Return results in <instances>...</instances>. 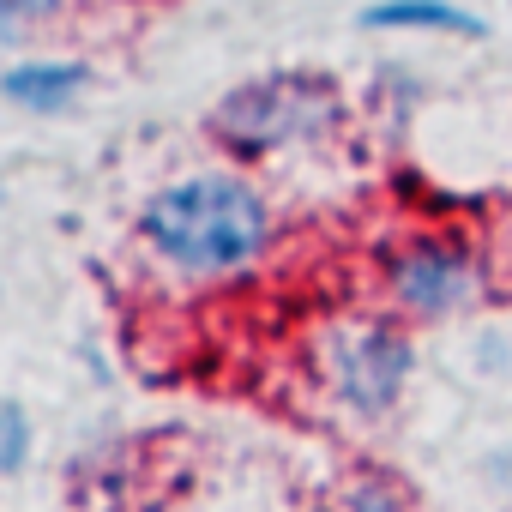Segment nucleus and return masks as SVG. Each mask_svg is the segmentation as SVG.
<instances>
[{"label":"nucleus","instance_id":"5","mask_svg":"<svg viewBox=\"0 0 512 512\" xmlns=\"http://www.w3.org/2000/svg\"><path fill=\"white\" fill-rule=\"evenodd\" d=\"M91 85V67L85 61H19L0 73V97L13 109H31V115H61L79 103V91Z\"/></svg>","mask_w":512,"mask_h":512},{"label":"nucleus","instance_id":"3","mask_svg":"<svg viewBox=\"0 0 512 512\" xmlns=\"http://www.w3.org/2000/svg\"><path fill=\"white\" fill-rule=\"evenodd\" d=\"M410 374H416V344L392 320H356L332 338V392L362 422L392 416Z\"/></svg>","mask_w":512,"mask_h":512},{"label":"nucleus","instance_id":"2","mask_svg":"<svg viewBox=\"0 0 512 512\" xmlns=\"http://www.w3.org/2000/svg\"><path fill=\"white\" fill-rule=\"evenodd\" d=\"M344 115L338 91L326 79L308 73H278V79H253L241 91H229L211 109V133L235 151V157H272L296 139H320L332 133Z\"/></svg>","mask_w":512,"mask_h":512},{"label":"nucleus","instance_id":"4","mask_svg":"<svg viewBox=\"0 0 512 512\" xmlns=\"http://www.w3.org/2000/svg\"><path fill=\"white\" fill-rule=\"evenodd\" d=\"M386 290L410 320H452L482 296V266L464 241H410L392 253Z\"/></svg>","mask_w":512,"mask_h":512},{"label":"nucleus","instance_id":"7","mask_svg":"<svg viewBox=\"0 0 512 512\" xmlns=\"http://www.w3.org/2000/svg\"><path fill=\"white\" fill-rule=\"evenodd\" d=\"M31 464V416L25 404L0 398V476H19Z\"/></svg>","mask_w":512,"mask_h":512},{"label":"nucleus","instance_id":"11","mask_svg":"<svg viewBox=\"0 0 512 512\" xmlns=\"http://www.w3.org/2000/svg\"><path fill=\"white\" fill-rule=\"evenodd\" d=\"M61 7H73V0H25V13H31V19H55Z\"/></svg>","mask_w":512,"mask_h":512},{"label":"nucleus","instance_id":"8","mask_svg":"<svg viewBox=\"0 0 512 512\" xmlns=\"http://www.w3.org/2000/svg\"><path fill=\"white\" fill-rule=\"evenodd\" d=\"M350 512H410V500L392 476H362L350 488Z\"/></svg>","mask_w":512,"mask_h":512},{"label":"nucleus","instance_id":"9","mask_svg":"<svg viewBox=\"0 0 512 512\" xmlns=\"http://www.w3.org/2000/svg\"><path fill=\"white\" fill-rule=\"evenodd\" d=\"M25 25H31L25 0H0V43H19V37H25Z\"/></svg>","mask_w":512,"mask_h":512},{"label":"nucleus","instance_id":"10","mask_svg":"<svg viewBox=\"0 0 512 512\" xmlns=\"http://www.w3.org/2000/svg\"><path fill=\"white\" fill-rule=\"evenodd\" d=\"M488 476H494V482H506V488H512V446H500V452H494V458H488Z\"/></svg>","mask_w":512,"mask_h":512},{"label":"nucleus","instance_id":"6","mask_svg":"<svg viewBox=\"0 0 512 512\" xmlns=\"http://www.w3.org/2000/svg\"><path fill=\"white\" fill-rule=\"evenodd\" d=\"M362 31H446V37H488V19L452 7V0H374L356 13Z\"/></svg>","mask_w":512,"mask_h":512},{"label":"nucleus","instance_id":"1","mask_svg":"<svg viewBox=\"0 0 512 512\" xmlns=\"http://www.w3.org/2000/svg\"><path fill=\"white\" fill-rule=\"evenodd\" d=\"M139 235L187 278H235L272 247V211L247 175L211 169L157 187L139 211Z\"/></svg>","mask_w":512,"mask_h":512}]
</instances>
